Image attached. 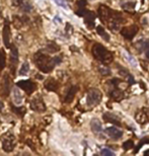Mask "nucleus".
Returning a JSON list of instances; mask_svg holds the SVG:
<instances>
[{"mask_svg":"<svg viewBox=\"0 0 149 156\" xmlns=\"http://www.w3.org/2000/svg\"><path fill=\"white\" fill-rule=\"evenodd\" d=\"M34 62L42 72L49 73L53 70L55 66V63L53 61V58H50L48 55L44 54L43 52H38L34 56Z\"/></svg>","mask_w":149,"mask_h":156,"instance_id":"nucleus-1","label":"nucleus"},{"mask_svg":"<svg viewBox=\"0 0 149 156\" xmlns=\"http://www.w3.org/2000/svg\"><path fill=\"white\" fill-rule=\"evenodd\" d=\"M92 55L97 61L104 64H110L114 60L113 54L107 48H105L104 46L100 45V44H95L92 47Z\"/></svg>","mask_w":149,"mask_h":156,"instance_id":"nucleus-2","label":"nucleus"},{"mask_svg":"<svg viewBox=\"0 0 149 156\" xmlns=\"http://www.w3.org/2000/svg\"><path fill=\"white\" fill-rule=\"evenodd\" d=\"M102 94L98 89L97 88H92L88 91L87 96H86V104L88 107H95L97 105L102 102Z\"/></svg>","mask_w":149,"mask_h":156,"instance_id":"nucleus-3","label":"nucleus"},{"mask_svg":"<svg viewBox=\"0 0 149 156\" xmlns=\"http://www.w3.org/2000/svg\"><path fill=\"white\" fill-rule=\"evenodd\" d=\"M18 64V51L16 46L12 45L10 47V56H9V67H10V71L13 75L15 74L16 71V67Z\"/></svg>","mask_w":149,"mask_h":156,"instance_id":"nucleus-4","label":"nucleus"},{"mask_svg":"<svg viewBox=\"0 0 149 156\" xmlns=\"http://www.w3.org/2000/svg\"><path fill=\"white\" fill-rule=\"evenodd\" d=\"M97 13H98V16H100V20H102V22H107V24L110 21V20H111V18L113 17L114 14H115L114 11L105 5L98 6Z\"/></svg>","mask_w":149,"mask_h":156,"instance_id":"nucleus-5","label":"nucleus"},{"mask_svg":"<svg viewBox=\"0 0 149 156\" xmlns=\"http://www.w3.org/2000/svg\"><path fill=\"white\" fill-rule=\"evenodd\" d=\"M15 137L12 134H7L2 140V149H3L5 152H11V151L14 149L15 147Z\"/></svg>","mask_w":149,"mask_h":156,"instance_id":"nucleus-6","label":"nucleus"},{"mask_svg":"<svg viewBox=\"0 0 149 156\" xmlns=\"http://www.w3.org/2000/svg\"><path fill=\"white\" fill-rule=\"evenodd\" d=\"M139 29L137 26L135 24H131V26H124L122 29H121V35L123 36V38H125L126 40L131 41L134 39V36L137 35Z\"/></svg>","mask_w":149,"mask_h":156,"instance_id":"nucleus-7","label":"nucleus"},{"mask_svg":"<svg viewBox=\"0 0 149 156\" xmlns=\"http://www.w3.org/2000/svg\"><path fill=\"white\" fill-rule=\"evenodd\" d=\"M29 105L33 111L37 112V113H44L46 111V104L41 96H36L33 99L29 102Z\"/></svg>","mask_w":149,"mask_h":156,"instance_id":"nucleus-8","label":"nucleus"},{"mask_svg":"<svg viewBox=\"0 0 149 156\" xmlns=\"http://www.w3.org/2000/svg\"><path fill=\"white\" fill-rule=\"evenodd\" d=\"M17 87H19L20 89L24 90L27 94H32L36 89V84L34 83L32 80H19L16 83Z\"/></svg>","mask_w":149,"mask_h":156,"instance_id":"nucleus-9","label":"nucleus"},{"mask_svg":"<svg viewBox=\"0 0 149 156\" xmlns=\"http://www.w3.org/2000/svg\"><path fill=\"white\" fill-rule=\"evenodd\" d=\"M122 21H123V19H122V17H121V15L119 14V13L115 12L114 16L111 18V20H110L107 24H109L110 29H112L113 31H119L121 27Z\"/></svg>","mask_w":149,"mask_h":156,"instance_id":"nucleus-10","label":"nucleus"},{"mask_svg":"<svg viewBox=\"0 0 149 156\" xmlns=\"http://www.w3.org/2000/svg\"><path fill=\"white\" fill-rule=\"evenodd\" d=\"M3 43L6 48H10V26L9 21L5 20L3 27Z\"/></svg>","mask_w":149,"mask_h":156,"instance_id":"nucleus-11","label":"nucleus"},{"mask_svg":"<svg viewBox=\"0 0 149 156\" xmlns=\"http://www.w3.org/2000/svg\"><path fill=\"white\" fill-rule=\"evenodd\" d=\"M105 133L109 137H111L112 139L118 140L123 136V132L121 130H119L116 127H109L105 129Z\"/></svg>","mask_w":149,"mask_h":156,"instance_id":"nucleus-12","label":"nucleus"},{"mask_svg":"<svg viewBox=\"0 0 149 156\" xmlns=\"http://www.w3.org/2000/svg\"><path fill=\"white\" fill-rule=\"evenodd\" d=\"M44 86L48 91H57L59 88V83L57 80L53 79V78H49V79L46 80Z\"/></svg>","mask_w":149,"mask_h":156,"instance_id":"nucleus-13","label":"nucleus"},{"mask_svg":"<svg viewBox=\"0 0 149 156\" xmlns=\"http://www.w3.org/2000/svg\"><path fill=\"white\" fill-rule=\"evenodd\" d=\"M84 22H85V24L87 26L89 29H92L93 26H95V15L93 12H91V11H87L86 12V14L84 15Z\"/></svg>","mask_w":149,"mask_h":156,"instance_id":"nucleus-14","label":"nucleus"},{"mask_svg":"<svg viewBox=\"0 0 149 156\" xmlns=\"http://www.w3.org/2000/svg\"><path fill=\"white\" fill-rule=\"evenodd\" d=\"M77 91H78V86H71L69 90L67 91V94L65 96V102H67V104L72 102V100L74 99L75 94L77 93Z\"/></svg>","mask_w":149,"mask_h":156,"instance_id":"nucleus-15","label":"nucleus"},{"mask_svg":"<svg viewBox=\"0 0 149 156\" xmlns=\"http://www.w3.org/2000/svg\"><path fill=\"white\" fill-rule=\"evenodd\" d=\"M104 119H105V121L109 122V123L115 124V125H117V126H121V122L119 120V118L114 114L105 113L104 114Z\"/></svg>","mask_w":149,"mask_h":156,"instance_id":"nucleus-16","label":"nucleus"},{"mask_svg":"<svg viewBox=\"0 0 149 156\" xmlns=\"http://www.w3.org/2000/svg\"><path fill=\"white\" fill-rule=\"evenodd\" d=\"M90 128L95 134H100L102 132V123L97 119H92L90 122Z\"/></svg>","mask_w":149,"mask_h":156,"instance_id":"nucleus-17","label":"nucleus"},{"mask_svg":"<svg viewBox=\"0 0 149 156\" xmlns=\"http://www.w3.org/2000/svg\"><path fill=\"white\" fill-rule=\"evenodd\" d=\"M12 98H13V102H14L15 104H20L22 102V95L20 94V91L17 87L13 88L12 90Z\"/></svg>","mask_w":149,"mask_h":156,"instance_id":"nucleus-18","label":"nucleus"},{"mask_svg":"<svg viewBox=\"0 0 149 156\" xmlns=\"http://www.w3.org/2000/svg\"><path fill=\"white\" fill-rule=\"evenodd\" d=\"M110 95H111V97L113 98V99L118 100V102H120V100H122L124 98V92L122 90L117 89V88L112 90L111 92H110Z\"/></svg>","mask_w":149,"mask_h":156,"instance_id":"nucleus-19","label":"nucleus"},{"mask_svg":"<svg viewBox=\"0 0 149 156\" xmlns=\"http://www.w3.org/2000/svg\"><path fill=\"white\" fill-rule=\"evenodd\" d=\"M135 119H136L137 123H139V124H145L146 122H147L148 116L145 113H144L143 111H139V112H137L136 114H135Z\"/></svg>","mask_w":149,"mask_h":156,"instance_id":"nucleus-20","label":"nucleus"},{"mask_svg":"<svg viewBox=\"0 0 149 156\" xmlns=\"http://www.w3.org/2000/svg\"><path fill=\"white\" fill-rule=\"evenodd\" d=\"M9 89H10V78H9L8 75H4V77H3V91H4V94L8 95Z\"/></svg>","mask_w":149,"mask_h":156,"instance_id":"nucleus-21","label":"nucleus"},{"mask_svg":"<svg viewBox=\"0 0 149 156\" xmlns=\"http://www.w3.org/2000/svg\"><path fill=\"white\" fill-rule=\"evenodd\" d=\"M97 31L98 35L102 36L105 41H107H107H110V39H111V38H110V36L107 35V33L105 31V29L102 26H97Z\"/></svg>","mask_w":149,"mask_h":156,"instance_id":"nucleus-22","label":"nucleus"},{"mask_svg":"<svg viewBox=\"0 0 149 156\" xmlns=\"http://www.w3.org/2000/svg\"><path fill=\"white\" fill-rule=\"evenodd\" d=\"M135 5H136V3H135L134 1H128V2H125L124 4H122V8L124 9V10L131 12V11L134 10Z\"/></svg>","mask_w":149,"mask_h":156,"instance_id":"nucleus-23","label":"nucleus"},{"mask_svg":"<svg viewBox=\"0 0 149 156\" xmlns=\"http://www.w3.org/2000/svg\"><path fill=\"white\" fill-rule=\"evenodd\" d=\"M29 65L27 62H24V64H22V66L20 67L19 69V72H18V75H20V76H26V75L29 73Z\"/></svg>","mask_w":149,"mask_h":156,"instance_id":"nucleus-24","label":"nucleus"},{"mask_svg":"<svg viewBox=\"0 0 149 156\" xmlns=\"http://www.w3.org/2000/svg\"><path fill=\"white\" fill-rule=\"evenodd\" d=\"M46 49H47L48 52H50V53H56L60 50V48H59V46L56 45L55 43H49Z\"/></svg>","mask_w":149,"mask_h":156,"instance_id":"nucleus-25","label":"nucleus"},{"mask_svg":"<svg viewBox=\"0 0 149 156\" xmlns=\"http://www.w3.org/2000/svg\"><path fill=\"white\" fill-rule=\"evenodd\" d=\"M11 109H12V111L14 112V113L16 114L17 116H19V117H24V114H26V112H27V109H24V107H13V105H12V107H11Z\"/></svg>","mask_w":149,"mask_h":156,"instance_id":"nucleus-26","label":"nucleus"},{"mask_svg":"<svg viewBox=\"0 0 149 156\" xmlns=\"http://www.w3.org/2000/svg\"><path fill=\"white\" fill-rule=\"evenodd\" d=\"M138 45H140V48H138L139 52H142V50H147L149 49V40L138 42Z\"/></svg>","mask_w":149,"mask_h":156,"instance_id":"nucleus-27","label":"nucleus"},{"mask_svg":"<svg viewBox=\"0 0 149 156\" xmlns=\"http://www.w3.org/2000/svg\"><path fill=\"white\" fill-rule=\"evenodd\" d=\"M132 148H134V141L133 140H127L123 143V149H125V150H130Z\"/></svg>","mask_w":149,"mask_h":156,"instance_id":"nucleus-28","label":"nucleus"},{"mask_svg":"<svg viewBox=\"0 0 149 156\" xmlns=\"http://www.w3.org/2000/svg\"><path fill=\"white\" fill-rule=\"evenodd\" d=\"M20 7H21V9L24 11H26V12H29V11L32 10L31 3H29V1H27V0H24V2L21 4V5H20Z\"/></svg>","mask_w":149,"mask_h":156,"instance_id":"nucleus-29","label":"nucleus"},{"mask_svg":"<svg viewBox=\"0 0 149 156\" xmlns=\"http://www.w3.org/2000/svg\"><path fill=\"white\" fill-rule=\"evenodd\" d=\"M4 67H5V56L0 51V72L4 69Z\"/></svg>","mask_w":149,"mask_h":156,"instance_id":"nucleus-30","label":"nucleus"},{"mask_svg":"<svg viewBox=\"0 0 149 156\" xmlns=\"http://www.w3.org/2000/svg\"><path fill=\"white\" fill-rule=\"evenodd\" d=\"M100 72L102 73V76H109V75H111V69L107 67H100Z\"/></svg>","mask_w":149,"mask_h":156,"instance_id":"nucleus-31","label":"nucleus"},{"mask_svg":"<svg viewBox=\"0 0 149 156\" xmlns=\"http://www.w3.org/2000/svg\"><path fill=\"white\" fill-rule=\"evenodd\" d=\"M100 154L104 155V156H114L115 153L113 152V151L110 150V149L105 148V149H102V150L100 151Z\"/></svg>","mask_w":149,"mask_h":156,"instance_id":"nucleus-32","label":"nucleus"},{"mask_svg":"<svg viewBox=\"0 0 149 156\" xmlns=\"http://www.w3.org/2000/svg\"><path fill=\"white\" fill-rule=\"evenodd\" d=\"M146 143H149V138H144V139H142V140H141V143H139V145L137 146L136 149H135V153L138 152L139 149H140L142 146H143L144 144H146Z\"/></svg>","mask_w":149,"mask_h":156,"instance_id":"nucleus-33","label":"nucleus"},{"mask_svg":"<svg viewBox=\"0 0 149 156\" xmlns=\"http://www.w3.org/2000/svg\"><path fill=\"white\" fill-rule=\"evenodd\" d=\"M88 10H86V8L85 7H83V8H78V10H76V14L78 15V16H82L83 17L84 15L86 14V12H87Z\"/></svg>","mask_w":149,"mask_h":156,"instance_id":"nucleus-34","label":"nucleus"},{"mask_svg":"<svg viewBox=\"0 0 149 156\" xmlns=\"http://www.w3.org/2000/svg\"><path fill=\"white\" fill-rule=\"evenodd\" d=\"M126 57L128 58V60H129L130 64H132L134 67H137V63H136V61L134 60V57L131 56V55H129V54H126Z\"/></svg>","mask_w":149,"mask_h":156,"instance_id":"nucleus-35","label":"nucleus"},{"mask_svg":"<svg viewBox=\"0 0 149 156\" xmlns=\"http://www.w3.org/2000/svg\"><path fill=\"white\" fill-rule=\"evenodd\" d=\"M54 1L57 5L61 6V7H63V8H67V4H66V2L64 1V0H54Z\"/></svg>","mask_w":149,"mask_h":156,"instance_id":"nucleus-36","label":"nucleus"},{"mask_svg":"<svg viewBox=\"0 0 149 156\" xmlns=\"http://www.w3.org/2000/svg\"><path fill=\"white\" fill-rule=\"evenodd\" d=\"M86 4H87V1L86 0H79L78 2H77V5H78L79 8H83L86 6Z\"/></svg>","mask_w":149,"mask_h":156,"instance_id":"nucleus-37","label":"nucleus"},{"mask_svg":"<svg viewBox=\"0 0 149 156\" xmlns=\"http://www.w3.org/2000/svg\"><path fill=\"white\" fill-rule=\"evenodd\" d=\"M24 2V0H13V5L20 6Z\"/></svg>","mask_w":149,"mask_h":156,"instance_id":"nucleus-38","label":"nucleus"},{"mask_svg":"<svg viewBox=\"0 0 149 156\" xmlns=\"http://www.w3.org/2000/svg\"><path fill=\"white\" fill-rule=\"evenodd\" d=\"M53 61H54L55 65H57V64H60L61 63L62 59H61V57H54V58H53Z\"/></svg>","mask_w":149,"mask_h":156,"instance_id":"nucleus-39","label":"nucleus"},{"mask_svg":"<svg viewBox=\"0 0 149 156\" xmlns=\"http://www.w3.org/2000/svg\"><path fill=\"white\" fill-rule=\"evenodd\" d=\"M121 81V80L120 79H118V78H115V79H113V80H112V82H113V84H114V85H118V84H119V82H120Z\"/></svg>","mask_w":149,"mask_h":156,"instance_id":"nucleus-40","label":"nucleus"},{"mask_svg":"<svg viewBox=\"0 0 149 156\" xmlns=\"http://www.w3.org/2000/svg\"><path fill=\"white\" fill-rule=\"evenodd\" d=\"M129 83L130 84H134L135 83V80H134V78H133L132 75H129Z\"/></svg>","mask_w":149,"mask_h":156,"instance_id":"nucleus-41","label":"nucleus"},{"mask_svg":"<svg viewBox=\"0 0 149 156\" xmlns=\"http://www.w3.org/2000/svg\"><path fill=\"white\" fill-rule=\"evenodd\" d=\"M145 55H146V58L149 59V49L146 50V52H145Z\"/></svg>","mask_w":149,"mask_h":156,"instance_id":"nucleus-42","label":"nucleus"},{"mask_svg":"<svg viewBox=\"0 0 149 156\" xmlns=\"http://www.w3.org/2000/svg\"><path fill=\"white\" fill-rule=\"evenodd\" d=\"M2 107H3V104H2V102H0V112L2 111Z\"/></svg>","mask_w":149,"mask_h":156,"instance_id":"nucleus-43","label":"nucleus"},{"mask_svg":"<svg viewBox=\"0 0 149 156\" xmlns=\"http://www.w3.org/2000/svg\"><path fill=\"white\" fill-rule=\"evenodd\" d=\"M144 154H145V155H149V150H146L145 152H144Z\"/></svg>","mask_w":149,"mask_h":156,"instance_id":"nucleus-44","label":"nucleus"},{"mask_svg":"<svg viewBox=\"0 0 149 156\" xmlns=\"http://www.w3.org/2000/svg\"><path fill=\"white\" fill-rule=\"evenodd\" d=\"M68 1H71V0H68Z\"/></svg>","mask_w":149,"mask_h":156,"instance_id":"nucleus-45","label":"nucleus"}]
</instances>
